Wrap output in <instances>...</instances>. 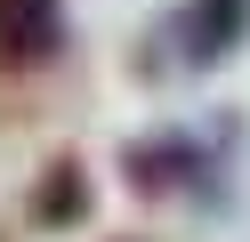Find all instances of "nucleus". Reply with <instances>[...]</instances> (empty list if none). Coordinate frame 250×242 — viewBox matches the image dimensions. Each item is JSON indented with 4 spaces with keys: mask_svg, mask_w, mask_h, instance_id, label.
<instances>
[{
    "mask_svg": "<svg viewBox=\"0 0 250 242\" xmlns=\"http://www.w3.org/2000/svg\"><path fill=\"white\" fill-rule=\"evenodd\" d=\"M169 32H178V57L194 65V73H210V65H226L234 48H242L250 0H186V8L169 16Z\"/></svg>",
    "mask_w": 250,
    "mask_h": 242,
    "instance_id": "f257e3e1",
    "label": "nucleus"
},
{
    "mask_svg": "<svg viewBox=\"0 0 250 242\" xmlns=\"http://www.w3.org/2000/svg\"><path fill=\"white\" fill-rule=\"evenodd\" d=\"M89 218V170H81V154H57L49 170H41V186H33V226H81Z\"/></svg>",
    "mask_w": 250,
    "mask_h": 242,
    "instance_id": "7ed1b4c3",
    "label": "nucleus"
},
{
    "mask_svg": "<svg viewBox=\"0 0 250 242\" xmlns=\"http://www.w3.org/2000/svg\"><path fill=\"white\" fill-rule=\"evenodd\" d=\"M57 41H65V0H0V65L33 73L57 57Z\"/></svg>",
    "mask_w": 250,
    "mask_h": 242,
    "instance_id": "f03ea898",
    "label": "nucleus"
}]
</instances>
